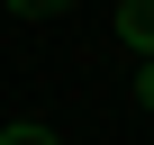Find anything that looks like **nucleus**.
I'll return each mask as SVG.
<instances>
[{
	"instance_id": "nucleus-1",
	"label": "nucleus",
	"mask_w": 154,
	"mask_h": 145,
	"mask_svg": "<svg viewBox=\"0 0 154 145\" xmlns=\"http://www.w3.org/2000/svg\"><path fill=\"white\" fill-rule=\"evenodd\" d=\"M118 36L136 54H154V0H118Z\"/></svg>"
},
{
	"instance_id": "nucleus-2",
	"label": "nucleus",
	"mask_w": 154,
	"mask_h": 145,
	"mask_svg": "<svg viewBox=\"0 0 154 145\" xmlns=\"http://www.w3.org/2000/svg\"><path fill=\"white\" fill-rule=\"evenodd\" d=\"M18 18H54V9H72V0H9Z\"/></svg>"
},
{
	"instance_id": "nucleus-3",
	"label": "nucleus",
	"mask_w": 154,
	"mask_h": 145,
	"mask_svg": "<svg viewBox=\"0 0 154 145\" xmlns=\"http://www.w3.org/2000/svg\"><path fill=\"white\" fill-rule=\"evenodd\" d=\"M0 145H54L45 127H9V136H0Z\"/></svg>"
},
{
	"instance_id": "nucleus-4",
	"label": "nucleus",
	"mask_w": 154,
	"mask_h": 145,
	"mask_svg": "<svg viewBox=\"0 0 154 145\" xmlns=\"http://www.w3.org/2000/svg\"><path fill=\"white\" fill-rule=\"evenodd\" d=\"M136 100H145V109H154V54H145V72H136Z\"/></svg>"
}]
</instances>
